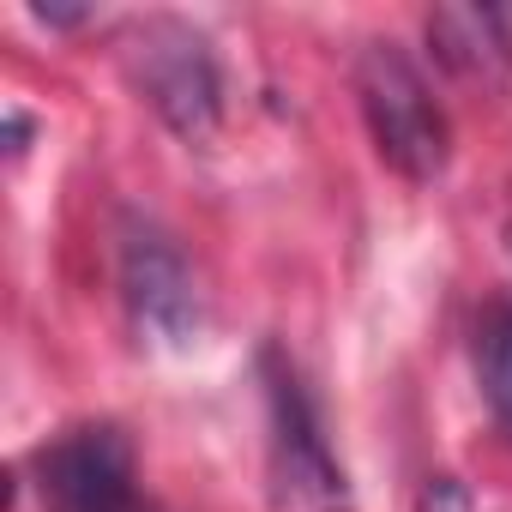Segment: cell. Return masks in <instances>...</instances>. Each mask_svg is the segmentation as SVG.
Masks as SVG:
<instances>
[{"mask_svg": "<svg viewBox=\"0 0 512 512\" xmlns=\"http://www.w3.org/2000/svg\"><path fill=\"white\" fill-rule=\"evenodd\" d=\"M260 392H266V476L284 512H356L350 470L326 434L320 398L284 344H260Z\"/></svg>", "mask_w": 512, "mask_h": 512, "instance_id": "obj_1", "label": "cell"}, {"mask_svg": "<svg viewBox=\"0 0 512 512\" xmlns=\"http://www.w3.org/2000/svg\"><path fill=\"white\" fill-rule=\"evenodd\" d=\"M350 79H356V109H362V127L380 163L398 169L404 181H440L452 163V121L428 73L410 61V49L362 43Z\"/></svg>", "mask_w": 512, "mask_h": 512, "instance_id": "obj_2", "label": "cell"}, {"mask_svg": "<svg viewBox=\"0 0 512 512\" xmlns=\"http://www.w3.org/2000/svg\"><path fill=\"white\" fill-rule=\"evenodd\" d=\"M121 61L133 91L175 139L205 145L223 127V67L211 55V37L187 19H133L121 31Z\"/></svg>", "mask_w": 512, "mask_h": 512, "instance_id": "obj_3", "label": "cell"}, {"mask_svg": "<svg viewBox=\"0 0 512 512\" xmlns=\"http://www.w3.org/2000/svg\"><path fill=\"white\" fill-rule=\"evenodd\" d=\"M115 284H121V308L133 320L139 338L163 344V350H187L199 344L205 326V302H199V278L187 266V253L175 247V235L139 211L121 217L115 235Z\"/></svg>", "mask_w": 512, "mask_h": 512, "instance_id": "obj_4", "label": "cell"}, {"mask_svg": "<svg viewBox=\"0 0 512 512\" xmlns=\"http://www.w3.org/2000/svg\"><path fill=\"white\" fill-rule=\"evenodd\" d=\"M31 488L43 512H163L145 494L133 440L115 422H79L43 440L31 452Z\"/></svg>", "mask_w": 512, "mask_h": 512, "instance_id": "obj_5", "label": "cell"}, {"mask_svg": "<svg viewBox=\"0 0 512 512\" xmlns=\"http://www.w3.org/2000/svg\"><path fill=\"white\" fill-rule=\"evenodd\" d=\"M422 31L434 61L470 85H500L512 73V7H434Z\"/></svg>", "mask_w": 512, "mask_h": 512, "instance_id": "obj_6", "label": "cell"}, {"mask_svg": "<svg viewBox=\"0 0 512 512\" xmlns=\"http://www.w3.org/2000/svg\"><path fill=\"white\" fill-rule=\"evenodd\" d=\"M476 380L500 428H512V296H500L476 326Z\"/></svg>", "mask_w": 512, "mask_h": 512, "instance_id": "obj_7", "label": "cell"}, {"mask_svg": "<svg viewBox=\"0 0 512 512\" xmlns=\"http://www.w3.org/2000/svg\"><path fill=\"white\" fill-rule=\"evenodd\" d=\"M31 19H37V25H55V31L91 25V13H85V7H31Z\"/></svg>", "mask_w": 512, "mask_h": 512, "instance_id": "obj_8", "label": "cell"}]
</instances>
